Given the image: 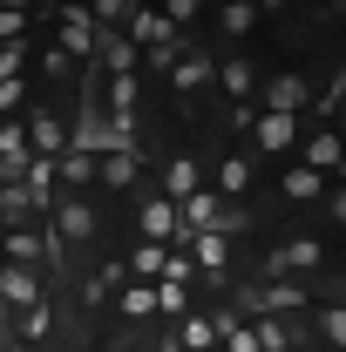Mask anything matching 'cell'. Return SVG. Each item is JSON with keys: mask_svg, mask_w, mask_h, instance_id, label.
Wrapping results in <instances>:
<instances>
[{"mask_svg": "<svg viewBox=\"0 0 346 352\" xmlns=\"http://www.w3.org/2000/svg\"><path fill=\"white\" fill-rule=\"evenodd\" d=\"M211 82H217V54H211V47H197V41H190L183 54H176V68H170V88L183 95V102H190V95H204Z\"/></svg>", "mask_w": 346, "mask_h": 352, "instance_id": "cell-9", "label": "cell"}, {"mask_svg": "<svg viewBox=\"0 0 346 352\" xmlns=\"http://www.w3.org/2000/svg\"><path fill=\"white\" fill-rule=\"evenodd\" d=\"M278 197H285V204H319V197H326V176L305 170V163H285V176H278Z\"/></svg>", "mask_w": 346, "mask_h": 352, "instance_id": "cell-17", "label": "cell"}, {"mask_svg": "<svg viewBox=\"0 0 346 352\" xmlns=\"http://www.w3.org/2000/svg\"><path fill=\"white\" fill-rule=\"evenodd\" d=\"M292 163L333 176V170H346V149H340V135H333V129H312V135H299V156H292Z\"/></svg>", "mask_w": 346, "mask_h": 352, "instance_id": "cell-12", "label": "cell"}, {"mask_svg": "<svg viewBox=\"0 0 346 352\" xmlns=\"http://www.w3.org/2000/svg\"><path fill=\"white\" fill-rule=\"evenodd\" d=\"M28 170H34L28 116H14V122H0V190H7V183H28Z\"/></svg>", "mask_w": 346, "mask_h": 352, "instance_id": "cell-8", "label": "cell"}, {"mask_svg": "<svg viewBox=\"0 0 346 352\" xmlns=\"http://www.w3.org/2000/svg\"><path fill=\"white\" fill-rule=\"evenodd\" d=\"M224 325H231V311H190L170 332V352H217L224 346Z\"/></svg>", "mask_w": 346, "mask_h": 352, "instance_id": "cell-7", "label": "cell"}, {"mask_svg": "<svg viewBox=\"0 0 346 352\" xmlns=\"http://www.w3.org/2000/svg\"><path fill=\"white\" fill-rule=\"evenodd\" d=\"M258 21H265V7H245V0L217 7V34H224V41H245V34H252Z\"/></svg>", "mask_w": 346, "mask_h": 352, "instance_id": "cell-22", "label": "cell"}, {"mask_svg": "<svg viewBox=\"0 0 346 352\" xmlns=\"http://www.w3.org/2000/svg\"><path fill=\"white\" fill-rule=\"evenodd\" d=\"M14 325H21V318H14V305H7V298H0V346H14Z\"/></svg>", "mask_w": 346, "mask_h": 352, "instance_id": "cell-31", "label": "cell"}, {"mask_svg": "<svg viewBox=\"0 0 346 352\" xmlns=\"http://www.w3.org/2000/svg\"><path fill=\"white\" fill-rule=\"evenodd\" d=\"M252 176H258V156H252V149H224V156H217V197L245 210V190H252Z\"/></svg>", "mask_w": 346, "mask_h": 352, "instance_id": "cell-11", "label": "cell"}, {"mask_svg": "<svg viewBox=\"0 0 346 352\" xmlns=\"http://www.w3.org/2000/svg\"><path fill=\"white\" fill-rule=\"evenodd\" d=\"M312 95H319V88L305 82L299 68H285V75H272V82H265V102H258V109H278V116H305V109H312Z\"/></svg>", "mask_w": 346, "mask_h": 352, "instance_id": "cell-10", "label": "cell"}, {"mask_svg": "<svg viewBox=\"0 0 346 352\" xmlns=\"http://www.w3.org/2000/svg\"><path fill=\"white\" fill-rule=\"evenodd\" d=\"M197 190H204L197 156H170V163H163V197H170V204H183V197H197Z\"/></svg>", "mask_w": 346, "mask_h": 352, "instance_id": "cell-20", "label": "cell"}, {"mask_svg": "<svg viewBox=\"0 0 346 352\" xmlns=\"http://www.w3.org/2000/svg\"><path fill=\"white\" fill-rule=\"evenodd\" d=\"M123 264H130V285H163V264H170V251H163V244H136Z\"/></svg>", "mask_w": 346, "mask_h": 352, "instance_id": "cell-21", "label": "cell"}, {"mask_svg": "<svg viewBox=\"0 0 346 352\" xmlns=\"http://www.w3.org/2000/svg\"><path fill=\"white\" fill-rule=\"evenodd\" d=\"M123 285H130V264H116V258H109V264H95V271L82 278V305H88V311H102L109 298H116V292H123Z\"/></svg>", "mask_w": 346, "mask_h": 352, "instance_id": "cell-16", "label": "cell"}, {"mask_svg": "<svg viewBox=\"0 0 346 352\" xmlns=\"http://www.w3.org/2000/svg\"><path fill=\"white\" fill-rule=\"evenodd\" d=\"M0 298L14 305V318H21L28 305H41V298H48L41 271H21V264H0Z\"/></svg>", "mask_w": 346, "mask_h": 352, "instance_id": "cell-15", "label": "cell"}, {"mask_svg": "<svg viewBox=\"0 0 346 352\" xmlns=\"http://www.w3.org/2000/svg\"><path fill=\"white\" fill-rule=\"evenodd\" d=\"M326 217H333V223H346V183L333 190V197H326Z\"/></svg>", "mask_w": 346, "mask_h": 352, "instance_id": "cell-32", "label": "cell"}, {"mask_svg": "<svg viewBox=\"0 0 346 352\" xmlns=\"http://www.w3.org/2000/svg\"><path fill=\"white\" fill-rule=\"evenodd\" d=\"M0 352H28V346H0Z\"/></svg>", "mask_w": 346, "mask_h": 352, "instance_id": "cell-33", "label": "cell"}, {"mask_svg": "<svg viewBox=\"0 0 346 352\" xmlns=\"http://www.w3.org/2000/svg\"><path fill=\"white\" fill-rule=\"evenodd\" d=\"M28 61H34V47L7 41V47H0V82H28Z\"/></svg>", "mask_w": 346, "mask_h": 352, "instance_id": "cell-28", "label": "cell"}, {"mask_svg": "<svg viewBox=\"0 0 346 352\" xmlns=\"http://www.w3.org/2000/svg\"><path fill=\"white\" fill-rule=\"evenodd\" d=\"M102 230V217H95V204L88 197H54V210H48V237L68 251V244H88Z\"/></svg>", "mask_w": 346, "mask_h": 352, "instance_id": "cell-1", "label": "cell"}, {"mask_svg": "<svg viewBox=\"0 0 346 352\" xmlns=\"http://www.w3.org/2000/svg\"><path fill=\"white\" fill-rule=\"evenodd\" d=\"M217 88H224L231 116L252 122V95H258V68H252V54H217Z\"/></svg>", "mask_w": 346, "mask_h": 352, "instance_id": "cell-3", "label": "cell"}, {"mask_svg": "<svg viewBox=\"0 0 346 352\" xmlns=\"http://www.w3.org/2000/svg\"><path fill=\"white\" fill-rule=\"evenodd\" d=\"M28 149H34L41 163H61L68 129H61V116H54V109H34V116H28Z\"/></svg>", "mask_w": 346, "mask_h": 352, "instance_id": "cell-14", "label": "cell"}, {"mask_svg": "<svg viewBox=\"0 0 346 352\" xmlns=\"http://www.w3.org/2000/svg\"><path fill=\"white\" fill-rule=\"evenodd\" d=\"M14 332H21V339H54V305H48V298H41V305H28Z\"/></svg>", "mask_w": 346, "mask_h": 352, "instance_id": "cell-27", "label": "cell"}, {"mask_svg": "<svg viewBox=\"0 0 346 352\" xmlns=\"http://www.w3.org/2000/svg\"><path fill=\"white\" fill-rule=\"evenodd\" d=\"M252 332H258V352H292V339H299V325H292L285 311H258Z\"/></svg>", "mask_w": 346, "mask_h": 352, "instance_id": "cell-19", "label": "cell"}, {"mask_svg": "<svg viewBox=\"0 0 346 352\" xmlns=\"http://www.w3.org/2000/svg\"><path fill=\"white\" fill-rule=\"evenodd\" d=\"M252 156H299V116L258 109L252 116Z\"/></svg>", "mask_w": 346, "mask_h": 352, "instance_id": "cell-4", "label": "cell"}, {"mask_svg": "<svg viewBox=\"0 0 346 352\" xmlns=\"http://www.w3.org/2000/svg\"><path fill=\"white\" fill-rule=\"evenodd\" d=\"M28 28H34V21H28L21 7H0V47H7V41H28Z\"/></svg>", "mask_w": 346, "mask_h": 352, "instance_id": "cell-30", "label": "cell"}, {"mask_svg": "<svg viewBox=\"0 0 346 352\" xmlns=\"http://www.w3.org/2000/svg\"><path fill=\"white\" fill-rule=\"evenodd\" d=\"M224 352H258V332H252V318H238V311H231V325H224Z\"/></svg>", "mask_w": 346, "mask_h": 352, "instance_id": "cell-29", "label": "cell"}, {"mask_svg": "<svg viewBox=\"0 0 346 352\" xmlns=\"http://www.w3.org/2000/svg\"><path fill=\"white\" fill-rule=\"evenodd\" d=\"M116 311L123 318H156V285H123L116 292Z\"/></svg>", "mask_w": 346, "mask_h": 352, "instance_id": "cell-25", "label": "cell"}, {"mask_svg": "<svg viewBox=\"0 0 346 352\" xmlns=\"http://www.w3.org/2000/svg\"><path fill=\"white\" fill-rule=\"evenodd\" d=\"M136 61H143V54H136L123 34H102V41H95V68H102L109 82H116V75H136Z\"/></svg>", "mask_w": 346, "mask_h": 352, "instance_id": "cell-18", "label": "cell"}, {"mask_svg": "<svg viewBox=\"0 0 346 352\" xmlns=\"http://www.w3.org/2000/svg\"><path fill=\"white\" fill-rule=\"evenodd\" d=\"M130 0H95V7H88V28H95V34H123V28H130Z\"/></svg>", "mask_w": 346, "mask_h": 352, "instance_id": "cell-23", "label": "cell"}, {"mask_svg": "<svg viewBox=\"0 0 346 352\" xmlns=\"http://www.w3.org/2000/svg\"><path fill=\"white\" fill-rule=\"evenodd\" d=\"M136 244H163V251L183 244V217H176V204L163 197V190L136 204Z\"/></svg>", "mask_w": 346, "mask_h": 352, "instance_id": "cell-2", "label": "cell"}, {"mask_svg": "<svg viewBox=\"0 0 346 352\" xmlns=\"http://www.w3.org/2000/svg\"><path fill=\"white\" fill-rule=\"evenodd\" d=\"M136 176H143V149L136 142H102L95 149V183L102 190H130Z\"/></svg>", "mask_w": 346, "mask_h": 352, "instance_id": "cell-6", "label": "cell"}, {"mask_svg": "<svg viewBox=\"0 0 346 352\" xmlns=\"http://www.w3.org/2000/svg\"><path fill=\"white\" fill-rule=\"evenodd\" d=\"M183 251L197 264V278H211V285L231 278V237H183Z\"/></svg>", "mask_w": 346, "mask_h": 352, "instance_id": "cell-13", "label": "cell"}, {"mask_svg": "<svg viewBox=\"0 0 346 352\" xmlns=\"http://www.w3.org/2000/svg\"><path fill=\"white\" fill-rule=\"evenodd\" d=\"M190 285H156V318H163V325H183V318H190Z\"/></svg>", "mask_w": 346, "mask_h": 352, "instance_id": "cell-24", "label": "cell"}, {"mask_svg": "<svg viewBox=\"0 0 346 352\" xmlns=\"http://www.w3.org/2000/svg\"><path fill=\"white\" fill-rule=\"evenodd\" d=\"M319 264H326V244H319V237H285V244L265 251V271H272V278H312Z\"/></svg>", "mask_w": 346, "mask_h": 352, "instance_id": "cell-5", "label": "cell"}, {"mask_svg": "<svg viewBox=\"0 0 346 352\" xmlns=\"http://www.w3.org/2000/svg\"><path fill=\"white\" fill-rule=\"evenodd\" d=\"M312 332H319L333 352H346V305H319L312 311Z\"/></svg>", "mask_w": 346, "mask_h": 352, "instance_id": "cell-26", "label": "cell"}]
</instances>
